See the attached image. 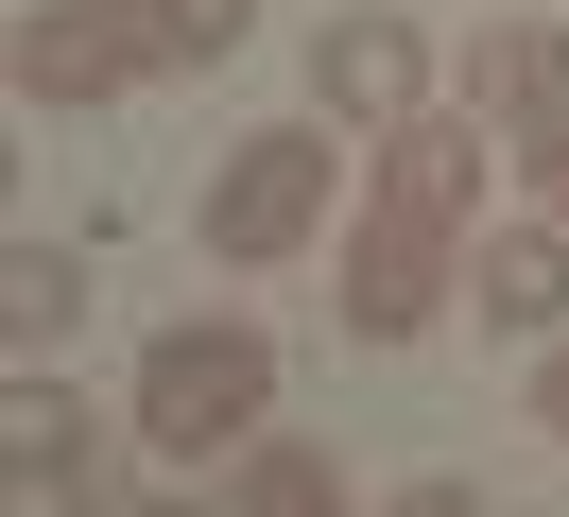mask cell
Returning a JSON list of instances; mask_svg holds the SVG:
<instances>
[{
	"label": "cell",
	"instance_id": "52a82bcc",
	"mask_svg": "<svg viewBox=\"0 0 569 517\" xmlns=\"http://www.w3.org/2000/svg\"><path fill=\"white\" fill-rule=\"evenodd\" d=\"M500 156H518V190L569 225V34L518 18V103H500Z\"/></svg>",
	"mask_w": 569,
	"mask_h": 517
},
{
	"label": "cell",
	"instance_id": "5b68a950",
	"mask_svg": "<svg viewBox=\"0 0 569 517\" xmlns=\"http://www.w3.org/2000/svg\"><path fill=\"white\" fill-rule=\"evenodd\" d=\"M483 156H500V121L483 103H415V121L380 138V207H415V225H483Z\"/></svg>",
	"mask_w": 569,
	"mask_h": 517
},
{
	"label": "cell",
	"instance_id": "8fae6325",
	"mask_svg": "<svg viewBox=\"0 0 569 517\" xmlns=\"http://www.w3.org/2000/svg\"><path fill=\"white\" fill-rule=\"evenodd\" d=\"M242 18H259V0H139V52H156V69H224Z\"/></svg>",
	"mask_w": 569,
	"mask_h": 517
},
{
	"label": "cell",
	"instance_id": "4fadbf2b",
	"mask_svg": "<svg viewBox=\"0 0 569 517\" xmlns=\"http://www.w3.org/2000/svg\"><path fill=\"white\" fill-rule=\"evenodd\" d=\"M0 517H104V466L87 448H36V466H0Z\"/></svg>",
	"mask_w": 569,
	"mask_h": 517
},
{
	"label": "cell",
	"instance_id": "3957f363",
	"mask_svg": "<svg viewBox=\"0 0 569 517\" xmlns=\"http://www.w3.org/2000/svg\"><path fill=\"white\" fill-rule=\"evenodd\" d=\"M431 310H449V225L362 207V225H346V328H362V345H415Z\"/></svg>",
	"mask_w": 569,
	"mask_h": 517
},
{
	"label": "cell",
	"instance_id": "6da1fadb",
	"mask_svg": "<svg viewBox=\"0 0 569 517\" xmlns=\"http://www.w3.org/2000/svg\"><path fill=\"white\" fill-rule=\"evenodd\" d=\"M259 414H277V345H259V328L190 310V328L139 345V448H156V466H242Z\"/></svg>",
	"mask_w": 569,
	"mask_h": 517
},
{
	"label": "cell",
	"instance_id": "9a60e30c",
	"mask_svg": "<svg viewBox=\"0 0 569 517\" xmlns=\"http://www.w3.org/2000/svg\"><path fill=\"white\" fill-rule=\"evenodd\" d=\"M535 431H569V345H552V362H535Z\"/></svg>",
	"mask_w": 569,
	"mask_h": 517
},
{
	"label": "cell",
	"instance_id": "277c9868",
	"mask_svg": "<svg viewBox=\"0 0 569 517\" xmlns=\"http://www.w3.org/2000/svg\"><path fill=\"white\" fill-rule=\"evenodd\" d=\"M139 0H36L18 18V103H104V87H139Z\"/></svg>",
	"mask_w": 569,
	"mask_h": 517
},
{
	"label": "cell",
	"instance_id": "ba28073f",
	"mask_svg": "<svg viewBox=\"0 0 569 517\" xmlns=\"http://www.w3.org/2000/svg\"><path fill=\"white\" fill-rule=\"evenodd\" d=\"M466 294H483V328H569V225L552 207H535V225H483Z\"/></svg>",
	"mask_w": 569,
	"mask_h": 517
},
{
	"label": "cell",
	"instance_id": "7c38bea8",
	"mask_svg": "<svg viewBox=\"0 0 569 517\" xmlns=\"http://www.w3.org/2000/svg\"><path fill=\"white\" fill-rule=\"evenodd\" d=\"M36 448H87V397H70V379H18V397H0V466H36Z\"/></svg>",
	"mask_w": 569,
	"mask_h": 517
},
{
	"label": "cell",
	"instance_id": "5bb4252c",
	"mask_svg": "<svg viewBox=\"0 0 569 517\" xmlns=\"http://www.w3.org/2000/svg\"><path fill=\"white\" fill-rule=\"evenodd\" d=\"M380 517H500V500H483V483H397Z\"/></svg>",
	"mask_w": 569,
	"mask_h": 517
},
{
	"label": "cell",
	"instance_id": "9c48e42d",
	"mask_svg": "<svg viewBox=\"0 0 569 517\" xmlns=\"http://www.w3.org/2000/svg\"><path fill=\"white\" fill-rule=\"evenodd\" d=\"M224 517H346V466H328L311 431H259L242 466H224Z\"/></svg>",
	"mask_w": 569,
	"mask_h": 517
},
{
	"label": "cell",
	"instance_id": "30bf717a",
	"mask_svg": "<svg viewBox=\"0 0 569 517\" xmlns=\"http://www.w3.org/2000/svg\"><path fill=\"white\" fill-rule=\"evenodd\" d=\"M0 328H18V362H52V345L87 328V259L70 241H18V259H0Z\"/></svg>",
	"mask_w": 569,
	"mask_h": 517
},
{
	"label": "cell",
	"instance_id": "7a4b0ae2",
	"mask_svg": "<svg viewBox=\"0 0 569 517\" xmlns=\"http://www.w3.org/2000/svg\"><path fill=\"white\" fill-rule=\"evenodd\" d=\"M328 190H346L328 121H259V138H224V172H208V207H190V241H208L224 276H277L293 241L328 225Z\"/></svg>",
	"mask_w": 569,
	"mask_h": 517
},
{
	"label": "cell",
	"instance_id": "8992f818",
	"mask_svg": "<svg viewBox=\"0 0 569 517\" xmlns=\"http://www.w3.org/2000/svg\"><path fill=\"white\" fill-rule=\"evenodd\" d=\"M311 103L362 121V138H397V121L431 103V34H415V18H328V34H311Z\"/></svg>",
	"mask_w": 569,
	"mask_h": 517
}]
</instances>
